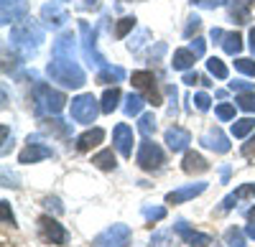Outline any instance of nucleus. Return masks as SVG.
I'll return each mask as SVG.
<instances>
[{"instance_id": "obj_1", "label": "nucleus", "mask_w": 255, "mask_h": 247, "mask_svg": "<svg viewBox=\"0 0 255 247\" xmlns=\"http://www.w3.org/2000/svg\"><path fill=\"white\" fill-rule=\"evenodd\" d=\"M41 41H44V28H41L36 20H31V18H26L23 23H18L10 31V44H13V49L20 51L23 59L36 54V49L41 46Z\"/></svg>"}, {"instance_id": "obj_2", "label": "nucleus", "mask_w": 255, "mask_h": 247, "mask_svg": "<svg viewBox=\"0 0 255 247\" xmlns=\"http://www.w3.org/2000/svg\"><path fill=\"white\" fill-rule=\"evenodd\" d=\"M46 74L51 77V82H59L61 87H69V89H79L87 82V77H84L77 61H64V59H51L46 67Z\"/></svg>"}, {"instance_id": "obj_3", "label": "nucleus", "mask_w": 255, "mask_h": 247, "mask_svg": "<svg viewBox=\"0 0 255 247\" xmlns=\"http://www.w3.org/2000/svg\"><path fill=\"white\" fill-rule=\"evenodd\" d=\"M33 102H36L38 115H59L64 110V105H67V94L59 89H51V84L38 82L33 89Z\"/></svg>"}, {"instance_id": "obj_4", "label": "nucleus", "mask_w": 255, "mask_h": 247, "mask_svg": "<svg viewBox=\"0 0 255 247\" xmlns=\"http://www.w3.org/2000/svg\"><path fill=\"white\" fill-rule=\"evenodd\" d=\"M79 36H82V56L90 67H97V69H105L108 61L105 56L97 51V28H92L87 20H79Z\"/></svg>"}, {"instance_id": "obj_5", "label": "nucleus", "mask_w": 255, "mask_h": 247, "mask_svg": "<svg viewBox=\"0 0 255 247\" xmlns=\"http://www.w3.org/2000/svg\"><path fill=\"white\" fill-rule=\"evenodd\" d=\"M102 112V105L92 97V94H79L72 99V120L79 125H90L95 122V117Z\"/></svg>"}, {"instance_id": "obj_6", "label": "nucleus", "mask_w": 255, "mask_h": 247, "mask_svg": "<svg viewBox=\"0 0 255 247\" xmlns=\"http://www.w3.org/2000/svg\"><path fill=\"white\" fill-rule=\"evenodd\" d=\"M135 161H138V166H140L143 171H161V166L166 163V156H163V151H161L158 143H153L151 138H145V140L140 143V148H138Z\"/></svg>"}, {"instance_id": "obj_7", "label": "nucleus", "mask_w": 255, "mask_h": 247, "mask_svg": "<svg viewBox=\"0 0 255 247\" xmlns=\"http://www.w3.org/2000/svg\"><path fill=\"white\" fill-rule=\"evenodd\" d=\"M130 237H133V232L128 224H113V227H108L92 240V247H128Z\"/></svg>"}, {"instance_id": "obj_8", "label": "nucleus", "mask_w": 255, "mask_h": 247, "mask_svg": "<svg viewBox=\"0 0 255 247\" xmlns=\"http://www.w3.org/2000/svg\"><path fill=\"white\" fill-rule=\"evenodd\" d=\"M133 87L143 92V97L148 99V105H153V107L161 105V94H158V87H156L153 72H133Z\"/></svg>"}, {"instance_id": "obj_9", "label": "nucleus", "mask_w": 255, "mask_h": 247, "mask_svg": "<svg viewBox=\"0 0 255 247\" xmlns=\"http://www.w3.org/2000/svg\"><path fill=\"white\" fill-rule=\"evenodd\" d=\"M38 230H41V237H44L49 245H67V240H69L67 230H64L51 214L38 217Z\"/></svg>"}, {"instance_id": "obj_10", "label": "nucleus", "mask_w": 255, "mask_h": 247, "mask_svg": "<svg viewBox=\"0 0 255 247\" xmlns=\"http://www.w3.org/2000/svg\"><path fill=\"white\" fill-rule=\"evenodd\" d=\"M51 59L77 61V36L72 31H61L51 46Z\"/></svg>"}, {"instance_id": "obj_11", "label": "nucleus", "mask_w": 255, "mask_h": 247, "mask_svg": "<svg viewBox=\"0 0 255 247\" xmlns=\"http://www.w3.org/2000/svg\"><path fill=\"white\" fill-rule=\"evenodd\" d=\"M41 20H44L49 28H61L69 20V13H67V8H64L61 3L51 0V3H46L44 8H41Z\"/></svg>"}, {"instance_id": "obj_12", "label": "nucleus", "mask_w": 255, "mask_h": 247, "mask_svg": "<svg viewBox=\"0 0 255 247\" xmlns=\"http://www.w3.org/2000/svg\"><path fill=\"white\" fill-rule=\"evenodd\" d=\"M113 143H115V148H118V153H120V156L130 158V156H133V143H135L130 125H125V122L115 125V130H113Z\"/></svg>"}, {"instance_id": "obj_13", "label": "nucleus", "mask_w": 255, "mask_h": 247, "mask_svg": "<svg viewBox=\"0 0 255 247\" xmlns=\"http://www.w3.org/2000/svg\"><path fill=\"white\" fill-rule=\"evenodd\" d=\"M174 230H176V232H179V237H181V240H186L191 247H215V240H212L209 235H202V232H197V230H191L189 224H186V222H181V219L174 224Z\"/></svg>"}, {"instance_id": "obj_14", "label": "nucleus", "mask_w": 255, "mask_h": 247, "mask_svg": "<svg viewBox=\"0 0 255 247\" xmlns=\"http://www.w3.org/2000/svg\"><path fill=\"white\" fill-rule=\"evenodd\" d=\"M207 191V183L199 181V183H189V186H181V189H174L166 194V204H184L189 199H197L199 194Z\"/></svg>"}, {"instance_id": "obj_15", "label": "nucleus", "mask_w": 255, "mask_h": 247, "mask_svg": "<svg viewBox=\"0 0 255 247\" xmlns=\"http://www.w3.org/2000/svg\"><path fill=\"white\" fill-rule=\"evenodd\" d=\"M44 158H51V148L49 146H41V143H36V135L31 138L28 135V146L20 151V156H18V161L20 163H36V161H44Z\"/></svg>"}, {"instance_id": "obj_16", "label": "nucleus", "mask_w": 255, "mask_h": 247, "mask_svg": "<svg viewBox=\"0 0 255 247\" xmlns=\"http://www.w3.org/2000/svg\"><path fill=\"white\" fill-rule=\"evenodd\" d=\"M199 143H202L207 151H215V153H227V151H230V140H227V135H225L220 128L207 130V133L199 138Z\"/></svg>"}, {"instance_id": "obj_17", "label": "nucleus", "mask_w": 255, "mask_h": 247, "mask_svg": "<svg viewBox=\"0 0 255 247\" xmlns=\"http://www.w3.org/2000/svg\"><path fill=\"white\" fill-rule=\"evenodd\" d=\"M189 143H191V133L189 130H184L179 125H171L166 130V146H168V151L181 153V151L189 148Z\"/></svg>"}, {"instance_id": "obj_18", "label": "nucleus", "mask_w": 255, "mask_h": 247, "mask_svg": "<svg viewBox=\"0 0 255 247\" xmlns=\"http://www.w3.org/2000/svg\"><path fill=\"white\" fill-rule=\"evenodd\" d=\"M255 5V0H230V18L235 23H248L250 20V8Z\"/></svg>"}, {"instance_id": "obj_19", "label": "nucleus", "mask_w": 255, "mask_h": 247, "mask_svg": "<svg viewBox=\"0 0 255 247\" xmlns=\"http://www.w3.org/2000/svg\"><path fill=\"white\" fill-rule=\"evenodd\" d=\"M102 140H105V130L102 128H92V130L82 133L77 138V151H92L95 146H100Z\"/></svg>"}, {"instance_id": "obj_20", "label": "nucleus", "mask_w": 255, "mask_h": 247, "mask_svg": "<svg viewBox=\"0 0 255 247\" xmlns=\"http://www.w3.org/2000/svg\"><path fill=\"white\" fill-rule=\"evenodd\" d=\"M194 61H197V54L191 51V49H176L174 51V59H171V67L176 72H189L191 67H194Z\"/></svg>"}, {"instance_id": "obj_21", "label": "nucleus", "mask_w": 255, "mask_h": 247, "mask_svg": "<svg viewBox=\"0 0 255 247\" xmlns=\"http://www.w3.org/2000/svg\"><path fill=\"white\" fill-rule=\"evenodd\" d=\"M123 79H125V69L123 67H113V64L100 69L97 77H95L97 84H118V82H123Z\"/></svg>"}, {"instance_id": "obj_22", "label": "nucleus", "mask_w": 255, "mask_h": 247, "mask_svg": "<svg viewBox=\"0 0 255 247\" xmlns=\"http://www.w3.org/2000/svg\"><path fill=\"white\" fill-rule=\"evenodd\" d=\"M181 168L186 171V173H204V171H209V163L199 156V153H194V151H189L186 156H184V163H181Z\"/></svg>"}, {"instance_id": "obj_23", "label": "nucleus", "mask_w": 255, "mask_h": 247, "mask_svg": "<svg viewBox=\"0 0 255 247\" xmlns=\"http://www.w3.org/2000/svg\"><path fill=\"white\" fill-rule=\"evenodd\" d=\"M245 196H255V183H243V186H238L235 191H232L225 201H222V212H230L232 207H235V201L245 199Z\"/></svg>"}, {"instance_id": "obj_24", "label": "nucleus", "mask_w": 255, "mask_h": 247, "mask_svg": "<svg viewBox=\"0 0 255 247\" xmlns=\"http://www.w3.org/2000/svg\"><path fill=\"white\" fill-rule=\"evenodd\" d=\"M92 163H95L100 171H113L118 166V158H115L113 148H105V151H100V153L92 156Z\"/></svg>"}, {"instance_id": "obj_25", "label": "nucleus", "mask_w": 255, "mask_h": 247, "mask_svg": "<svg viewBox=\"0 0 255 247\" xmlns=\"http://www.w3.org/2000/svg\"><path fill=\"white\" fill-rule=\"evenodd\" d=\"M120 89L118 87H110V89H105V94H102V102H100V105H102V112L105 115H113L115 110H118V105H120Z\"/></svg>"}, {"instance_id": "obj_26", "label": "nucleus", "mask_w": 255, "mask_h": 247, "mask_svg": "<svg viewBox=\"0 0 255 247\" xmlns=\"http://www.w3.org/2000/svg\"><path fill=\"white\" fill-rule=\"evenodd\" d=\"M143 105H148V99H145V97H140V94H133V92H130V94L125 97V115H128V117L140 115Z\"/></svg>"}, {"instance_id": "obj_27", "label": "nucleus", "mask_w": 255, "mask_h": 247, "mask_svg": "<svg viewBox=\"0 0 255 247\" xmlns=\"http://www.w3.org/2000/svg\"><path fill=\"white\" fill-rule=\"evenodd\" d=\"M222 49H225V54H230V56L240 54V51H243V36H240V33H225Z\"/></svg>"}, {"instance_id": "obj_28", "label": "nucleus", "mask_w": 255, "mask_h": 247, "mask_svg": "<svg viewBox=\"0 0 255 247\" xmlns=\"http://www.w3.org/2000/svg\"><path fill=\"white\" fill-rule=\"evenodd\" d=\"M207 72L212 77H217V79H227V74H230V69L225 67V61L217 59V56H209L207 59Z\"/></svg>"}, {"instance_id": "obj_29", "label": "nucleus", "mask_w": 255, "mask_h": 247, "mask_svg": "<svg viewBox=\"0 0 255 247\" xmlns=\"http://www.w3.org/2000/svg\"><path fill=\"white\" fill-rule=\"evenodd\" d=\"M138 130H140L145 138H151V135L156 133V117H153V112L138 115Z\"/></svg>"}, {"instance_id": "obj_30", "label": "nucleus", "mask_w": 255, "mask_h": 247, "mask_svg": "<svg viewBox=\"0 0 255 247\" xmlns=\"http://www.w3.org/2000/svg\"><path fill=\"white\" fill-rule=\"evenodd\" d=\"M253 130H255V120L253 117H243V120L232 122V135H235V138H245Z\"/></svg>"}, {"instance_id": "obj_31", "label": "nucleus", "mask_w": 255, "mask_h": 247, "mask_svg": "<svg viewBox=\"0 0 255 247\" xmlns=\"http://www.w3.org/2000/svg\"><path fill=\"white\" fill-rule=\"evenodd\" d=\"M245 232L243 230H238V227H230L227 232H225V242H227V247H248V242H245Z\"/></svg>"}, {"instance_id": "obj_32", "label": "nucleus", "mask_w": 255, "mask_h": 247, "mask_svg": "<svg viewBox=\"0 0 255 247\" xmlns=\"http://www.w3.org/2000/svg\"><path fill=\"white\" fill-rule=\"evenodd\" d=\"M235 105L245 112H255V92H240L235 97Z\"/></svg>"}, {"instance_id": "obj_33", "label": "nucleus", "mask_w": 255, "mask_h": 247, "mask_svg": "<svg viewBox=\"0 0 255 247\" xmlns=\"http://www.w3.org/2000/svg\"><path fill=\"white\" fill-rule=\"evenodd\" d=\"M18 18L26 20V5H23V3H20L18 8H10V10L3 8V23H5V26H8V23H15Z\"/></svg>"}, {"instance_id": "obj_34", "label": "nucleus", "mask_w": 255, "mask_h": 247, "mask_svg": "<svg viewBox=\"0 0 255 247\" xmlns=\"http://www.w3.org/2000/svg\"><path fill=\"white\" fill-rule=\"evenodd\" d=\"M44 128L46 133H51V135H67L69 133V125L67 122H61V120H44Z\"/></svg>"}, {"instance_id": "obj_35", "label": "nucleus", "mask_w": 255, "mask_h": 247, "mask_svg": "<svg viewBox=\"0 0 255 247\" xmlns=\"http://www.w3.org/2000/svg\"><path fill=\"white\" fill-rule=\"evenodd\" d=\"M133 28H135V18H133V15H125V18H120V20H118V26H115V36H118V38H125Z\"/></svg>"}, {"instance_id": "obj_36", "label": "nucleus", "mask_w": 255, "mask_h": 247, "mask_svg": "<svg viewBox=\"0 0 255 247\" xmlns=\"http://www.w3.org/2000/svg\"><path fill=\"white\" fill-rule=\"evenodd\" d=\"M151 247H176V240L171 237V232H156L151 237Z\"/></svg>"}, {"instance_id": "obj_37", "label": "nucleus", "mask_w": 255, "mask_h": 247, "mask_svg": "<svg viewBox=\"0 0 255 247\" xmlns=\"http://www.w3.org/2000/svg\"><path fill=\"white\" fill-rule=\"evenodd\" d=\"M191 5H197V8H204V10H215V8H222L227 5L230 0H189Z\"/></svg>"}, {"instance_id": "obj_38", "label": "nucleus", "mask_w": 255, "mask_h": 247, "mask_svg": "<svg viewBox=\"0 0 255 247\" xmlns=\"http://www.w3.org/2000/svg\"><path fill=\"white\" fill-rule=\"evenodd\" d=\"M143 217L148 222H161L166 217V209L163 207H143Z\"/></svg>"}, {"instance_id": "obj_39", "label": "nucleus", "mask_w": 255, "mask_h": 247, "mask_svg": "<svg viewBox=\"0 0 255 247\" xmlns=\"http://www.w3.org/2000/svg\"><path fill=\"white\" fill-rule=\"evenodd\" d=\"M235 69L248 74V77H255V61L253 59H235Z\"/></svg>"}, {"instance_id": "obj_40", "label": "nucleus", "mask_w": 255, "mask_h": 247, "mask_svg": "<svg viewBox=\"0 0 255 247\" xmlns=\"http://www.w3.org/2000/svg\"><path fill=\"white\" fill-rule=\"evenodd\" d=\"M191 102H194V107H197V110H202V112H207V110L212 107V99H209V94H207V92H197Z\"/></svg>"}, {"instance_id": "obj_41", "label": "nucleus", "mask_w": 255, "mask_h": 247, "mask_svg": "<svg viewBox=\"0 0 255 247\" xmlns=\"http://www.w3.org/2000/svg\"><path fill=\"white\" fill-rule=\"evenodd\" d=\"M217 117L220 120H232L235 117V105H230V102H222V105H217Z\"/></svg>"}, {"instance_id": "obj_42", "label": "nucleus", "mask_w": 255, "mask_h": 247, "mask_svg": "<svg viewBox=\"0 0 255 247\" xmlns=\"http://www.w3.org/2000/svg\"><path fill=\"white\" fill-rule=\"evenodd\" d=\"M199 26H202V18H199V15H191V18H189V23H186V28H184V36L191 38V36L199 31Z\"/></svg>"}, {"instance_id": "obj_43", "label": "nucleus", "mask_w": 255, "mask_h": 247, "mask_svg": "<svg viewBox=\"0 0 255 247\" xmlns=\"http://www.w3.org/2000/svg\"><path fill=\"white\" fill-rule=\"evenodd\" d=\"M166 92H168V97H171V105H168V115L176 117V115H179V105H176V97H179V94H176V87H174V84H168Z\"/></svg>"}, {"instance_id": "obj_44", "label": "nucleus", "mask_w": 255, "mask_h": 247, "mask_svg": "<svg viewBox=\"0 0 255 247\" xmlns=\"http://www.w3.org/2000/svg\"><path fill=\"white\" fill-rule=\"evenodd\" d=\"M0 212H3V222L5 224H10V227H15V217H13V212H10V204L3 199L0 201Z\"/></svg>"}, {"instance_id": "obj_45", "label": "nucleus", "mask_w": 255, "mask_h": 247, "mask_svg": "<svg viewBox=\"0 0 255 247\" xmlns=\"http://www.w3.org/2000/svg\"><path fill=\"white\" fill-rule=\"evenodd\" d=\"M145 38H148V31H140L135 38H130V41H128V49H130V51H138V49L145 44Z\"/></svg>"}, {"instance_id": "obj_46", "label": "nucleus", "mask_w": 255, "mask_h": 247, "mask_svg": "<svg viewBox=\"0 0 255 247\" xmlns=\"http://www.w3.org/2000/svg\"><path fill=\"white\" fill-rule=\"evenodd\" d=\"M230 89L238 92V94H240V92H255V87L250 84V82H240V79H238V82H230Z\"/></svg>"}, {"instance_id": "obj_47", "label": "nucleus", "mask_w": 255, "mask_h": 247, "mask_svg": "<svg viewBox=\"0 0 255 247\" xmlns=\"http://www.w3.org/2000/svg\"><path fill=\"white\" fill-rule=\"evenodd\" d=\"M10 148H13V135H10L8 125H3V148H0V153L8 156V151H10Z\"/></svg>"}, {"instance_id": "obj_48", "label": "nucleus", "mask_w": 255, "mask_h": 247, "mask_svg": "<svg viewBox=\"0 0 255 247\" xmlns=\"http://www.w3.org/2000/svg\"><path fill=\"white\" fill-rule=\"evenodd\" d=\"M189 49L194 51V54H197V59H199V56H204V49H207V41L197 36L194 41H191V46H189Z\"/></svg>"}, {"instance_id": "obj_49", "label": "nucleus", "mask_w": 255, "mask_h": 247, "mask_svg": "<svg viewBox=\"0 0 255 247\" xmlns=\"http://www.w3.org/2000/svg\"><path fill=\"white\" fill-rule=\"evenodd\" d=\"M44 204H46V207H49V209H54L56 214H61V212H64V207H61V201H59L56 196H49V199H46Z\"/></svg>"}, {"instance_id": "obj_50", "label": "nucleus", "mask_w": 255, "mask_h": 247, "mask_svg": "<svg viewBox=\"0 0 255 247\" xmlns=\"http://www.w3.org/2000/svg\"><path fill=\"white\" fill-rule=\"evenodd\" d=\"M240 153H243L245 158H250V156L255 153V135H253V138H250V140L245 143V146H243V151H240Z\"/></svg>"}, {"instance_id": "obj_51", "label": "nucleus", "mask_w": 255, "mask_h": 247, "mask_svg": "<svg viewBox=\"0 0 255 247\" xmlns=\"http://www.w3.org/2000/svg\"><path fill=\"white\" fill-rule=\"evenodd\" d=\"M197 82H202L197 72H186V74H184V84H189V87H191V84H197Z\"/></svg>"}, {"instance_id": "obj_52", "label": "nucleus", "mask_w": 255, "mask_h": 247, "mask_svg": "<svg viewBox=\"0 0 255 247\" xmlns=\"http://www.w3.org/2000/svg\"><path fill=\"white\" fill-rule=\"evenodd\" d=\"M220 38H225V31L222 28H212V41H220ZM222 44V41H220Z\"/></svg>"}, {"instance_id": "obj_53", "label": "nucleus", "mask_w": 255, "mask_h": 247, "mask_svg": "<svg viewBox=\"0 0 255 247\" xmlns=\"http://www.w3.org/2000/svg\"><path fill=\"white\" fill-rule=\"evenodd\" d=\"M245 235H248L250 240H255V224H248V227H245Z\"/></svg>"}, {"instance_id": "obj_54", "label": "nucleus", "mask_w": 255, "mask_h": 247, "mask_svg": "<svg viewBox=\"0 0 255 247\" xmlns=\"http://www.w3.org/2000/svg\"><path fill=\"white\" fill-rule=\"evenodd\" d=\"M250 51L255 54V28H250Z\"/></svg>"}, {"instance_id": "obj_55", "label": "nucleus", "mask_w": 255, "mask_h": 247, "mask_svg": "<svg viewBox=\"0 0 255 247\" xmlns=\"http://www.w3.org/2000/svg\"><path fill=\"white\" fill-rule=\"evenodd\" d=\"M100 0H84V8H97Z\"/></svg>"}, {"instance_id": "obj_56", "label": "nucleus", "mask_w": 255, "mask_h": 247, "mask_svg": "<svg viewBox=\"0 0 255 247\" xmlns=\"http://www.w3.org/2000/svg\"><path fill=\"white\" fill-rule=\"evenodd\" d=\"M15 3H23V0H3V8H10V5H15Z\"/></svg>"}, {"instance_id": "obj_57", "label": "nucleus", "mask_w": 255, "mask_h": 247, "mask_svg": "<svg viewBox=\"0 0 255 247\" xmlns=\"http://www.w3.org/2000/svg\"><path fill=\"white\" fill-rule=\"evenodd\" d=\"M248 222H250V224H255V207L248 212Z\"/></svg>"}, {"instance_id": "obj_58", "label": "nucleus", "mask_w": 255, "mask_h": 247, "mask_svg": "<svg viewBox=\"0 0 255 247\" xmlns=\"http://www.w3.org/2000/svg\"><path fill=\"white\" fill-rule=\"evenodd\" d=\"M222 178H225V181L230 178V166H222Z\"/></svg>"}]
</instances>
